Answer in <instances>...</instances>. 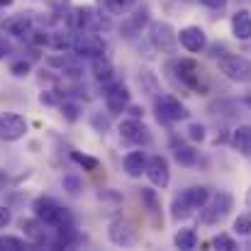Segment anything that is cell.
I'll return each mask as SVG.
<instances>
[{
  "label": "cell",
  "mask_w": 251,
  "mask_h": 251,
  "mask_svg": "<svg viewBox=\"0 0 251 251\" xmlns=\"http://www.w3.org/2000/svg\"><path fill=\"white\" fill-rule=\"evenodd\" d=\"M32 210H34V217H39L47 227H66V225H74V217H71V212L66 210V207H61L54 198H47V195H42V198H37L34 202H32Z\"/></svg>",
  "instance_id": "6da1fadb"
},
{
  "label": "cell",
  "mask_w": 251,
  "mask_h": 251,
  "mask_svg": "<svg viewBox=\"0 0 251 251\" xmlns=\"http://www.w3.org/2000/svg\"><path fill=\"white\" fill-rule=\"evenodd\" d=\"M154 110H156V120L164 122V125H171V122H180V120H188L190 112L188 107L176 98V95H156V102H154Z\"/></svg>",
  "instance_id": "7a4b0ae2"
},
{
  "label": "cell",
  "mask_w": 251,
  "mask_h": 251,
  "mask_svg": "<svg viewBox=\"0 0 251 251\" xmlns=\"http://www.w3.org/2000/svg\"><path fill=\"white\" fill-rule=\"evenodd\" d=\"M220 74L234 83H251V61L237 54H225L222 59H217Z\"/></svg>",
  "instance_id": "3957f363"
},
{
  "label": "cell",
  "mask_w": 251,
  "mask_h": 251,
  "mask_svg": "<svg viewBox=\"0 0 251 251\" xmlns=\"http://www.w3.org/2000/svg\"><path fill=\"white\" fill-rule=\"evenodd\" d=\"M107 51V44L105 39L98 34V32H76V39H74V54L78 59H95V56H102Z\"/></svg>",
  "instance_id": "277c9868"
},
{
  "label": "cell",
  "mask_w": 251,
  "mask_h": 251,
  "mask_svg": "<svg viewBox=\"0 0 251 251\" xmlns=\"http://www.w3.org/2000/svg\"><path fill=\"white\" fill-rule=\"evenodd\" d=\"M232 202H234L232 195L225 193V190H220L217 195L210 198V202H207L205 207H200V222H202V225H217V222H222V220L229 215Z\"/></svg>",
  "instance_id": "5b68a950"
},
{
  "label": "cell",
  "mask_w": 251,
  "mask_h": 251,
  "mask_svg": "<svg viewBox=\"0 0 251 251\" xmlns=\"http://www.w3.org/2000/svg\"><path fill=\"white\" fill-rule=\"evenodd\" d=\"M149 42H151L154 49L171 54L176 49V44H178V32L173 29L171 22H154L149 27Z\"/></svg>",
  "instance_id": "8992f818"
},
{
  "label": "cell",
  "mask_w": 251,
  "mask_h": 251,
  "mask_svg": "<svg viewBox=\"0 0 251 251\" xmlns=\"http://www.w3.org/2000/svg\"><path fill=\"white\" fill-rule=\"evenodd\" d=\"M105 107L110 115H122L129 107V90L120 81L105 83Z\"/></svg>",
  "instance_id": "52a82bcc"
},
{
  "label": "cell",
  "mask_w": 251,
  "mask_h": 251,
  "mask_svg": "<svg viewBox=\"0 0 251 251\" xmlns=\"http://www.w3.org/2000/svg\"><path fill=\"white\" fill-rule=\"evenodd\" d=\"M178 44L188 51V54H202L207 49V34L202 27L198 25H188L178 32Z\"/></svg>",
  "instance_id": "ba28073f"
},
{
  "label": "cell",
  "mask_w": 251,
  "mask_h": 251,
  "mask_svg": "<svg viewBox=\"0 0 251 251\" xmlns=\"http://www.w3.org/2000/svg\"><path fill=\"white\" fill-rule=\"evenodd\" d=\"M120 134H122V139H125V142L137 144V147H142V144H149V142H151L149 127L142 122V117L122 120V122H120Z\"/></svg>",
  "instance_id": "9c48e42d"
},
{
  "label": "cell",
  "mask_w": 251,
  "mask_h": 251,
  "mask_svg": "<svg viewBox=\"0 0 251 251\" xmlns=\"http://www.w3.org/2000/svg\"><path fill=\"white\" fill-rule=\"evenodd\" d=\"M27 132V120L17 112H2L0 115V139L2 142H17Z\"/></svg>",
  "instance_id": "30bf717a"
},
{
  "label": "cell",
  "mask_w": 251,
  "mask_h": 251,
  "mask_svg": "<svg viewBox=\"0 0 251 251\" xmlns=\"http://www.w3.org/2000/svg\"><path fill=\"white\" fill-rule=\"evenodd\" d=\"M147 178L151 180L154 188H168V183H171V166H168L166 156L156 154V156L149 159V164H147Z\"/></svg>",
  "instance_id": "8fae6325"
},
{
  "label": "cell",
  "mask_w": 251,
  "mask_h": 251,
  "mask_svg": "<svg viewBox=\"0 0 251 251\" xmlns=\"http://www.w3.org/2000/svg\"><path fill=\"white\" fill-rule=\"evenodd\" d=\"M176 74H178V78H180L183 85H188L193 90H200V85H202V71H200V66L193 59H180L176 64Z\"/></svg>",
  "instance_id": "7c38bea8"
},
{
  "label": "cell",
  "mask_w": 251,
  "mask_h": 251,
  "mask_svg": "<svg viewBox=\"0 0 251 251\" xmlns=\"http://www.w3.org/2000/svg\"><path fill=\"white\" fill-rule=\"evenodd\" d=\"M137 239H139V234H137V229H134L129 222L115 220V222L110 225V242H112V244H117V247H134Z\"/></svg>",
  "instance_id": "4fadbf2b"
},
{
  "label": "cell",
  "mask_w": 251,
  "mask_h": 251,
  "mask_svg": "<svg viewBox=\"0 0 251 251\" xmlns=\"http://www.w3.org/2000/svg\"><path fill=\"white\" fill-rule=\"evenodd\" d=\"M149 25V7H139L134 10V15H129L122 25H120V34L125 39H132L137 34H142V29Z\"/></svg>",
  "instance_id": "5bb4252c"
},
{
  "label": "cell",
  "mask_w": 251,
  "mask_h": 251,
  "mask_svg": "<svg viewBox=\"0 0 251 251\" xmlns=\"http://www.w3.org/2000/svg\"><path fill=\"white\" fill-rule=\"evenodd\" d=\"M2 32L10 37H29L32 34V12L12 15L2 22Z\"/></svg>",
  "instance_id": "9a60e30c"
},
{
  "label": "cell",
  "mask_w": 251,
  "mask_h": 251,
  "mask_svg": "<svg viewBox=\"0 0 251 251\" xmlns=\"http://www.w3.org/2000/svg\"><path fill=\"white\" fill-rule=\"evenodd\" d=\"M147 164H149V159H147V154H144L142 149L129 151V154L125 156V161H122L125 173H127L129 178H139L142 173H147Z\"/></svg>",
  "instance_id": "2e32d148"
},
{
  "label": "cell",
  "mask_w": 251,
  "mask_h": 251,
  "mask_svg": "<svg viewBox=\"0 0 251 251\" xmlns=\"http://www.w3.org/2000/svg\"><path fill=\"white\" fill-rule=\"evenodd\" d=\"M232 34L239 42H249L251 39V12L249 10H237L232 15Z\"/></svg>",
  "instance_id": "e0dca14e"
},
{
  "label": "cell",
  "mask_w": 251,
  "mask_h": 251,
  "mask_svg": "<svg viewBox=\"0 0 251 251\" xmlns=\"http://www.w3.org/2000/svg\"><path fill=\"white\" fill-rule=\"evenodd\" d=\"M229 144L234 151H239L242 156H251V127L249 125H239L232 137H229Z\"/></svg>",
  "instance_id": "ac0fdd59"
},
{
  "label": "cell",
  "mask_w": 251,
  "mask_h": 251,
  "mask_svg": "<svg viewBox=\"0 0 251 251\" xmlns=\"http://www.w3.org/2000/svg\"><path fill=\"white\" fill-rule=\"evenodd\" d=\"M139 198H142V202H144L149 217L154 220V225L161 227V200H159L156 190H151V188H142V190H139Z\"/></svg>",
  "instance_id": "d6986e66"
},
{
  "label": "cell",
  "mask_w": 251,
  "mask_h": 251,
  "mask_svg": "<svg viewBox=\"0 0 251 251\" xmlns=\"http://www.w3.org/2000/svg\"><path fill=\"white\" fill-rule=\"evenodd\" d=\"M90 71H93V76H95V81L98 83H110L112 81V76H115V69H112V61L102 54V56H95V59H90Z\"/></svg>",
  "instance_id": "ffe728a7"
},
{
  "label": "cell",
  "mask_w": 251,
  "mask_h": 251,
  "mask_svg": "<svg viewBox=\"0 0 251 251\" xmlns=\"http://www.w3.org/2000/svg\"><path fill=\"white\" fill-rule=\"evenodd\" d=\"M180 195L185 198V202H188L193 210H200V207H205V205L210 202V188H205V185H190V188H185Z\"/></svg>",
  "instance_id": "44dd1931"
},
{
  "label": "cell",
  "mask_w": 251,
  "mask_h": 251,
  "mask_svg": "<svg viewBox=\"0 0 251 251\" xmlns=\"http://www.w3.org/2000/svg\"><path fill=\"white\" fill-rule=\"evenodd\" d=\"M20 227L25 229V234L34 242V244H49L47 239V232H44V222L39 217H32V220H20Z\"/></svg>",
  "instance_id": "7402d4cb"
},
{
  "label": "cell",
  "mask_w": 251,
  "mask_h": 251,
  "mask_svg": "<svg viewBox=\"0 0 251 251\" xmlns=\"http://www.w3.org/2000/svg\"><path fill=\"white\" fill-rule=\"evenodd\" d=\"M173 144V156H176V161L180 164V166H195L198 164V151L193 149V147H188V144H183V142H171Z\"/></svg>",
  "instance_id": "603a6c76"
},
{
  "label": "cell",
  "mask_w": 251,
  "mask_h": 251,
  "mask_svg": "<svg viewBox=\"0 0 251 251\" xmlns=\"http://www.w3.org/2000/svg\"><path fill=\"white\" fill-rule=\"evenodd\" d=\"M173 244H176L178 249H183V251H193L195 247H198V232L190 229V227H183V229L176 232Z\"/></svg>",
  "instance_id": "cb8c5ba5"
},
{
  "label": "cell",
  "mask_w": 251,
  "mask_h": 251,
  "mask_svg": "<svg viewBox=\"0 0 251 251\" xmlns=\"http://www.w3.org/2000/svg\"><path fill=\"white\" fill-rule=\"evenodd\" d=\"M137 0H98V5L102 7V12L107 15H125L134 7Z\"/></svg>",
  "instance_id": "d4e9b609"
},
{
  "label": "cell",
  "mask_w": 251,
  "mask_h": 251,
  "mask_svg": "<svg viewBox=\"0 0 251 251\" xmlns=\"http://www.w3.org/2000/svg\"><path fill=\"white\" fill-rule=\"evenodd\" d=\"M74 39H76V32L74 29H69L66 27V32H54V34H49V44L54 47V49H74Z\"/></svg>",
  "instance_id": "484cf974"
},
{
  "label": "cell",
  "mask_w": 251,
  "mask_h": 251,
  "mask_svg": "<svg viewBox=\"0 0 251 251\" xmlns=\"http://www.w3.org/2000/svg\"><path fill=\"white\" fill-rule=\"evenodd\" d=\"M190 212H193V207L185 202V198L183 195H176L173 202H171V217L173 220H185Z\"/></svg>",
  "instance_id": "4316f807"
},
{
  "label": "cell",
  "mask_w": 251,
  "mask_h": 251,
  "mask_svg": "<svg viewBox=\"0 0 251 251\" xmlns=\"http://www.w3.org/2000/svg\"><path fill=\"white\" fill-rule=\"evenodd\" d=\"M139 85H142V90H144L149 98H156V95H159V81H156V76H154L151 71H142Z\"/></svg>",
  "instance_id": "83f0119b"
},
{
  "label": "cell",
  "mask_w": 251,
  "mask_h": 251,
  "mask_svg": "<svg viewBox=\"0 0 251 251\" xmlns=\"http://www.w3.org/2000/svg\"><path fill=\"white\" fill-rule=\"evenodd\" d=\"M90 127H93L98 134H107L110 127H112V122H110L107 115H102V112H93V115H90Z\"/></svg>",
  "instance_id": "f1b7e54d"
},
{
  "label": "cell",
  "mask_w": 251,
  "mask_h": 251,
  "mask_svg": "<svg viewBox=\"0 0 251 251\" xmlns=\"http://www.w3.org/2000/svg\"><path fill=\"white\" fill-rule=\"evenodd\" d=\"M71 159L83 168V171H98L100 168V161L95 156H88V154H81V151H71Z\"/></svg>",
  "instance_id": "f546056e"
},
{
  "label": "cell",
  "mask_w": 251,
  "mask_h": 251,
  "mask_svg": "<svg viewBox=\"0 0 251 251\" xmlns=\"http://www.w3.org/2000/svg\"><path fill=\"white\" fill-rule=\"evenodd\" d=\"M64 190L76 198V195L83 193V180H81L76 173H69V176H64Z\"/></svg>",
  "instance_id": "4dcf8cb0"
},
{
  "label": "cell",
  "mask_w": 251,
  "mask_h": 251,
  "mask_svg": "<svg viewBox=\"0 0 251 251\" xmlns=\"http://www.w3.org/2000/svg\"><path fill=\"white\" fill-rule=\"evenodd\" d=\"M59 107H61V115H64V120H66V122H76V120L81 117V105H78V102L64 100Z\"/></svg>",
  "instance_id": "1f68e13d"
},
{
  "label": "cell",
  "mask_w": 251,
  "mask_h": 251,
  "mask_svg": "<svg viewBox=\"0 0 251 251\" xmlns=\"http://www.w3.org/2000/svg\"><path fill=\"white\" fill-rule=\"evenodd\" d=\"M234 234H239V237H249L251 234V212H244V215H239L237 220H234Z\"/></svg>",
  "instance_id": "d6a6232c"
},
{
  "label": "cell",
  "mask_w": 251,
  "mask_h": 251,
  "mask_svg": "<svg viewBox=\"0 0 251 251\" xmlns=\"http://www.w3.org/2000/svg\"><path fill=\"white\" fill-rule=\"evenodd\" d=\"M29 249L27 242H22L20 237H0V251H22Z\"/></svg>",
  "instance_id": "836d02e7"
},
{
  "label": "cell",
  "mask_w": 251,
  "mask_h": 251,
  "mask_svg": "<svg viewBox=\"0 0 251 251\" xmlns=\"http://www.w3.org/2000/svg\"><path fill=\"white\" fill-rule=\"evenodd\" d=\"M212 247H215V249H222V251H234L237 249V242H234L229 234L220 232V234L212 237Z\"/></svg>",
  "instance_id": "e575fe53"
},
{
  "label": "cell",
  "mask_w": 251,
  "mask_h": 251,
  "mask_svg": "<svg viewBox=\"0 0 251 251\" xmlns=\"http://www.w3.org/2000/svg\"><path fill=\"white\" fill-rule=\"evenodd\" d=\"M29 71H32V64L29 61H12L10 64V74L15 76V78H25V76H29Z\"/></svg>",
  "instance_id": "d590c367"
},
{
  "label": "cell",
  "mask_w": 251,
  "mask_h": 251,
  "mask_svg": "<svg viewBox=\"0 0 251 251\" xmlns=\"http://www.w3.org/2000/svg\"><path fill=\"white\" fill-rule=\"evenodd\" d=\"M185 132H188V139L190 142H205V137H207L205 134V125H200V122H190Z\"/></svg>",
  "instance_id": "8d00e7d4"
},
{
  "label": "cell",
  "mask_w": 251,
  "mask_h": 251,
  "mask_svg": "<svg viewBox=\"0 0 251 251\" xmlns=\"http://www.w3.org/2000/svg\"><path fill=\"white\" fill-rule=\"evenodd\" d=\"M39 102H42V105H56V102H59V98L54 95V90H47V93H42V95H39ZM59 105H61V102H59Z\"/></svg>",
  "instance_id": "74e56055"
},
{
  "label": "cell",
  "mask_w": 251,
  "mask_h": 251,
  "mask_svg": "<svg viewBox=\"0 0 251 251\" xmlns=\"http://www.w3.org/2000/svg\"><path fill=\"white\" fill-rule=\"evenodd\" d=\"M198 2L210 7V10H225L227 7V0H198Z\"/></svg>",
  "instance_id": "f35d334b"
},
{
  "label": "cell",
  "mask_w": 251,
  "mask_h": 251,
  "mask_svg": "<svg viewBox=\"0 0 251 251\" xmlns=\"http://www.w3.org/2000/svg\"><path fill=\"white\" fill-rule=\"evenodd\" d=\"M10 222H12V212H10L7 207L0 205V227H7Z\"/></svg>",
  "instance_id": "ab89813d"
},
{
  "label": "cell",
  "mask_w": 251,
  "mask_h": 251,
  "mask_svg": "<svg viewBox=\"0 0 251 251\" xmlns=\"http://www.w3.org/2000/svg\"><path fill=\"white\" fill-rule=\"evenodd\" d=\"M225 54H227V49H225V47H220V44H217V47H212V54H210V56H215V59H222V56H225Z\"/></svg>",
  "instance_id": "60d3db41"
},
{
  "label": "cell",
  "mask_w": 251,
  "mask_h": 251,
  "mask_svg": "<svg viewBox=\"0 0 251 251\" xmlns=\"http://www.w3.org/2000/svg\"><path fill=\"white\" fill-rule=\"evenodd\" d=\"M7 54H10V44H7V42L0 37V59H5Z\"/></svg>",
  "instance_id": "b9f144b4"
},
{
  "label": "cell",
  "mask_w": 251,
  "mask_h": 251,
  "mask_svg": "<svg viewBox=\"0 0 251 251\" xmlns=\"http://www.w3.org/2000/svg\"><path fill=\"white\" fill-rule=\"evenodd\" d=\"M129 115H132V117H144V110H142L139 105H132V107H129Z\"/></svg>",
  "instance_id": "7bdbcfd3"
},
{
  "label": "cell",
  "mask_w": 251,
  "mask_h": 251,
  "mask_svg": "<svg viewBox=\"0 0 251 251\" xmlns=\"http://www.w3.org/2000/svg\"><path fill=\"white\" fill-rule=\"evenodd\" d=\"M47 2H49V5H51V7H59V5H64V2H66V0H47Z\"/></svg>",
  "instance_id": "ee69618b"
},
{
  "label": "cell",
  "mask_w": 251,
  "mask_h": 251,
  "mask_svg": "<svg viewBox=\"0 0 251 251\" xmlns=\"http://www.w3.org/2000/svg\"><path fill=\"white\" fill-rule=\"evenodd\" d=\"M242 102H244V105L251 110V93H249V95H244V100H242Z\"/></svg>",
  "instance_id": "f6af8a7d"
},
{
  "label": "cell",
  "mask_w": 251,
  "mask_h": 251,
  "mask_svg": "<svg viewBox=\"0 0 251 251\" xmlns=\"http://www.w3.org/2000/svg\"><path fill=\"white\" fill-rule=\"evenodd\" d=\"M12 2H15V0H0V7H10Z\"/></svg>",
  "instance_id": "bcb514c9"
},
{
  "label": "cell",
  "mask_w": 251,
  "mask_h": 251,
  "mask_svg": "<svg viewBox=\"0 0 251 251\" xmlns=\"http://www.w3.org/2000/svg\"><path fill=\"white\" fill-rule=\"evenodd\" d=\"M247 207L251 210V188H249V193H247Z\"/></svg>",
  "instance_id": "7dc6e473"
}]
</instances>
